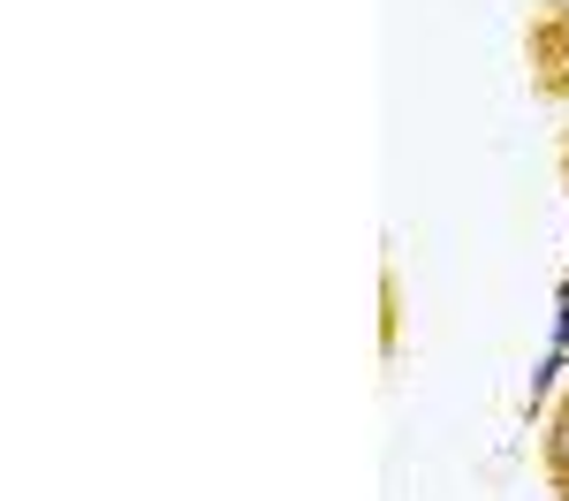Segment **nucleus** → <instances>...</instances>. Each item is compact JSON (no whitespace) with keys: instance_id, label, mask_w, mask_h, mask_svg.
Segmentation results:
<instances>
[{"instance_id":"f257e3e1","label":"nucleus","mask_w":569,"mask_h":501,"mask_svg":"<svg viewBox=\"0 0 569 501\" xmlns=\"http://www.w3.org/2000/svg\"><path fill=\"white\" fill-rule=\"evenodd\" d=\"M531 69H539V84L555 91V99H569V8L562 0L531 23Z\"/></svg>"},{"instance_id":"f03ea898","label":"nucleus","mask_w":569,"mask_h":501,"mask_svg":"<svg viewBox=\"0 0 569 501\" xmlns=\"http://www.w3.org/2000/svg\"><path fill=\"white\" fill-rule=\"evenodd\" d=\"M547 479H555L562 501H569V403H562V418H555V433H547Z\"/></svg>"},{"instance_id":"7ed1b4c3","label":"nucleus","mask_w":569,"mask_h":501,"mask_svg":"<svg viewBox=\"0 0 569 501\" xmlns=\"http://www.w3.org/2000/svg\"><path fill=\"white\" fill-rule=\"evenodd\" d=\"M547 350L569 358V273H562V289H555V342H547Z\"/></svg>"}]
</instances>
